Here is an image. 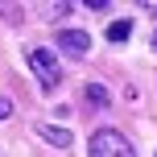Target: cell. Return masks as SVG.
<instances>
[{
  "label": "cell",
  "mask_w": 157,
  "mask_h": 157,
  "mask_svg": "<svg viewBox=\"0 0 157 157\" xmlns=\"http://www.w3.org/2000/svg\"><path fill=\"white\" fill-rule=\"evenodd\" d=\"M29 71L37 75V87L41 91H54L58 83H62V66H58V54L46 46H33L29 50Z\"/></svg>",
  "instance_id": "6da1fadb"
},
{
  "label": "cell",
  "mask_w": 157,
  "mask_h": 157,
  "mask_svg": "<svg viewBox=\"0 0 157 157\" xmlns=\"http://www.w3.org/2000/svg\"><path fill=\"white\" fill-rule=\"evenodd\" d=\"M87 153L91 157H136L132 145H128V136L116 132V128H95L91 141H87Z\"/></svg>",
  "instance_id": "7a4b0ae2"
},
{
  "label": "cell",
  "mask_w": 157,
  "mask_h": 157,
  "mask_svg": "<svg viewBox=\"0 0 157 157\" xmlns=\"http://www.w3.org/2000/svg\"><path fill=\"white\" fill-rule=\"evenodd\" d=\"M58 50L71 58H87V50H91V37H87L83 29H58Z\"/></svg>",
  "instance_id": "3957f363"
},
{
  "label": "cell",
  "mask_w": 157,
  "mask_h": 157,
  "mask_svg": "<svg viewBox=\"0 0 157 157\" xmlns=\"http://www.w3.org/2000/svg\"><path fill=\"white\" fill-rule=\"evenodd\" d=\"M33 132L41 136V141H50V145H58V149H71V128H58V124H33Z\"/></svg>",
  "instance_id": "277c9868"
},
{
  "label": "cell",
  "mask_w": 157,
  "mask_h": 157,
  "mask_svg": "<svg viewBox=\"0 0 157 157\" xmlns=\"http://www.w3.org/2000/svg\"><path fill=\"white\" fill-rule=\"evenodd\" d=\"M87 103H91V108H103V103H108V87L103 83H87Z\"/></svg>",
  "instance_id": "5b68a950"
},
{
  "label": "cell",
  "mask_w": 157,
  "mask_h": 157,
  "mask_svg": "<svg viewBox=\"0 0 157 157\" xmlns=\"http://www.w3.org/2000/svg\"><path fill=\"white\" fill-rule=\"evenodd\" d=\"M128 33H132V21H112L108 41H128Z\"/></svg>",
  "instance_id": "8992f818"
},
{
  "label": "cell",
  "mask_w": 157,
  "mask_h": 157,
  "mask_svg": "<svg viewBox=\"0 0 157 157\" xmlns=\"http://www.w3.org/2000/svg\"><path fill=\"white\" fill-rule=\"evenodd\" d=\"M41 13H46V17H71L75 4H41Z\"/></svg>",
  "instance_id": "52a82bcc"
},
{
  "label": "cell",
  "mask_w": 157,
  "mask_h": 157,
  "mask_svg": "<svg viewBox=\"0 0 157 157\" xmlns=\"http://www.w3.org/2000/svg\"><path fill=\"white\" fill-rule=\"evenodd\" d=\"M13 116V99H0V120H8Z\"/></svg>",
  "instance_id": "ba28073f"
},
{
  "label": "cell",
  "mask_w": 157,
  "mask_h": 157,
  "mask_svg": "<svg viewBox=\"0 0 157 157\" xmlns=\"http://www.w3.org/2000/svg\"><path fill=\"white\" fill-rule=\"evenodd\" d=\"M149 8H153V13H157V0H149Z\"/></svg>",
  "instance_id": "9c48e42d"
},
{
  "label": "cell",
  "mask_w": 157,
  "mask_h": 157,
  "mask_svg": "<svg viewBox=\"0 0 157 157\" xmlns=\"http://www.w3.org/2000/svg\"><path fill=\"white\" fill-rule=\"evenodd\" d=\"M153 54H157V33H153Z\"/></svg>",
  "instance_id": "30bf717a"
}]
</instances>
